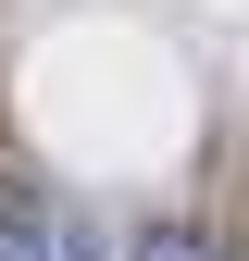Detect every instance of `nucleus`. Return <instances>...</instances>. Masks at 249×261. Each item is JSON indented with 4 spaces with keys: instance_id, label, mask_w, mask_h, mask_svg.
<instances>
[{
    "instance_id": "f257e3e1",
    "label": "nucleus",
    "mask_w": 249,
    "mask_h": 261,
    "mask_svg": "<svg viewBox=\"0 0 249 261\" xmlns=\"http://www.w3.org/2000/svg\"><path fill=\"white\" fill-rule=\"evenodd\" d=\"M62 249H75V224L38 187H0V261H62Z\"/></svg>"
},
{
    "instance_id": "f03ea898",
    "label": "nucleus",
    "mask_w": 249,
    "mask_h": 261,
    "mask_svg": "<svg viewBox=\"0 0 249 261\" xmlns=\"http://www.w3.org/2000/svg\"><path fill=\"white\" fill-rule=\"evenodd\" d=\"M112 261H212V237H200V224H137Z\"/></svg>"
}]
</instances>
